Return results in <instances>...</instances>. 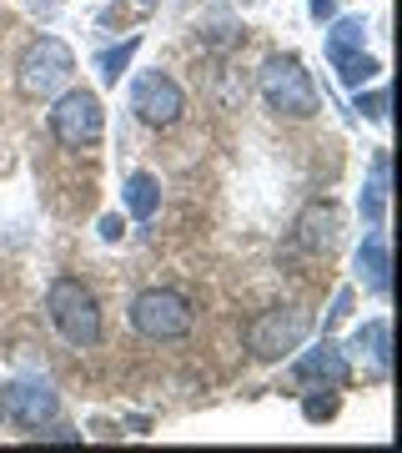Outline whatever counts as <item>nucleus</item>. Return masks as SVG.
<instances>
[{
  "instance_id": "nucleus-1",
  "label": "nucleus",
  "mask_w": 402,
  "mask_h": 453,
  "mask_svg": "<svg viewBox=\"0 0 402 453\" xmlns=\"http://www.w3.org/2000/svg\"><path fill=\"white\" fill-rule=\"evenodd\" d=\"M46 312H50V323H56V333H61L71 348H96L101 342V303L80 277H56V282H50Z\"/></svg>"
},
{
  "instance_id": "nucleus-6",
  "label": "nucleus",
  "mask_w": 402,
  "mask_h": 453,
  "mask_svg": "<svg viewBox=\"0 0 402 453\" xmlns=\"http://www.w3.org/2000/svg\"><path fill=\"white\" fill-rule=\"evenodd\" d=\"M50 131L61 146H96L106 131V111L91 91H61L56 111H50Z\"/></svg>"
},
{
  "instance_id": "nucleus-20",
  "label": "nucleus",
  "mask_w": 402,
  "mask_h": 453,
  "mask_svg": "<svg viewBox=\"0 0 402 453\" xmlns=\"http://www.w3.org/2000/svg\"><path fill=\"white\" fill-rule=\"evenodd\" d=\"M312 423H322V418H332L338 413V398H307V408H302Z\"/></svg>"
},
{
  "instance_id": "nucleus-25",
  "label": "nucleus",
  "mask_w": 402,
  "mask_h": 453,
  "mask_svg": "<svg viewBox=\"0 0 402 453\" xmlns=\"http://www.w3.org/2000/svg\"><path fill=\"white\" fill-rule=\"evenodd\" d=\"M0 418H5V388H0Z\"/></svg>"
},
{
  "instance_id": "nucleus-15",
  "label": "nucleus",
  "mask_w": 402,
  "mask_h": 453,
  "mask_svg": "<svg viewBox=\"0 0 402 453\" xmlns=\"http://www.w3.org/2000/svg\"><path fill=\"white\" fill-rule=\"evenodd\" d=\"M362 41H368V20H362V16H342L338 26H332V35H327V61L362 50Z\"/></svg>"
},
{
  "instance_id": "nucleus-7",
  "label": "nucleus",
  "mask_w": 402,
  "mask_h": 453,
  "mask_svg": "<svg viewBox=\"0 0 402 453\" xmlns=\"http://www.w3.org/2000/svg\"><path fill=\"white\" fill-rule=\"evenodd\" d=\"M131 111L141 116L146 127H177L181 111H186V96H181V86L171 81V76L141 71L136 86H131Z\"/></svg>"
},
{
  "instance_id": "nucleus-11",
  "label": "nucleus",
  "mask_w": 402,
  "mask_h": 453,
  "mask_svg": "<svg viewBox=\"0 0 402 453\" xmlns=\"http://www.w3.org/2000/svg\"><path fill=\"white\" fill-rule=\"evenodd\" d=\"M392 252H387V232L383 226H372L368 237H362V247H357V277L368 282L377 297H387V288H392Z\"/></svg>"
},
{
  "instance_id": "nucleus-19",
  "label": "nucleus",
  "mask_w": 402,
  "mask_h": 453,
  "mask_svg": "<svg viewBox=\"0 0 402 453\" xmlns=\"http://www.w3.org/2000/svg\"><path fill=\"white\" fill-rule=\"evenodd\" d=\"M347 312H353V288H342V292H338V303H332V312L322 318V327H338Z\"/></svg>"
},
{
  "instance_id": "nucleus-22",
  "label": "nucleus",
  "mask_w": 402,
  "mask_h": 453,
  "mask_svg": "<svg viewBox=\"0 0 402 453\" xmlns=\"http://www.w3.org/2000/svg\"><path fill=\"white\" fill-rule=\"evenodd\" d=\"M101 237H106V242H116V237H121V217H106V222H101Z\"/></svg>"
},
{
  "instance_id": "nucleus-8",
  "label": "nucleus",
  "mask_w": 402,
  "mask_h": 453,
  "mask_svg": "<svg viewBox=\"0 0 402 453\" xmlns=\"http://www.w3.org/2000/svg\"><path fill=\"white\" fill-rule=\"evenodd\" d=\"M292 378H297V383H307V388L332 393V388H347L353 363H347V353H342L332 338H322V342H312V348L292 363Z\"/></svg>"
},
{
  "instance_id": "nucleus-21",
  "label": "nucleus",
  "mask_w": 402,
  "mask_h": 453,
  "mask_svg": "<svg viewBox=\"0 0 402 453\" xmlns=\"http://www.w3.org/2000/svg\"><path fill=\"white\" fill-rule=\"evenodd\" d=\"M307 11H312L317 20H332L338 16V0H307Z\"/></svg>"
},
{
  "instance_id": "nucleus-10",
  "label": "nucleus",
  "mask_w": 402,
  "mask_h": 453,
  "mask_svg": "<svg viewBox=\"0 0 402 453\" xmlns=\"http://www.w3.org/2000/svg\"><path fill=\"white\" fill-rule=\"evenodd\" d=\"M338 232H342V217H338V207L332 202H312V207L297 217V247L302 252H332L338 247Z\"/></svg>"
},
{
  "instance_id": "nucleus-12",
  "label": "nucleus",
  "mask_w": 402,
  "mask_h": 453,
  "mask_svg": "<svg viewBox=\"0 0 402 453\" xmlns=\"http://www.w3.org/2000/svg\"><path fill=\"white\" fill-rule=\"evenodd\" d=\"M387 172H392V162H387V151H377L372 157V181L362 187V222L368 226H383V217H387Z\"/></svg>"
},
{
  "instance_id": "nucleus-14",
  "label": "nucleus",
  "mask_w": 402,
  "mask_h": 453,
  "mask_svg": "<svg viewBox=\"0 0 402 453\" xmlns=\"http://www.w3.org/2000/svg\"><path fill=\"white\" fill-rule=\"evenodd\" d=\"M126 211L136 217V222H151L161 211V187L151 172H131L126 177Z\"/></svg>"
},
{
  "instance_id": "nucleus-13",
  "label": "nucleus",
  "mask_w": 402,
  "mask_h": 453,
  "mask_svg": "<svg viewBox=\"0 0 402 453\" xmlns=\"http://www.w3.org/2000/svg\"><path fill=\"white\" fill-rule=\"evenodd\" d=\"M357 353H368L372 363H377V372H387V363H392V323L387 318H372V323L357 327V338H353Z\"/></svg>"
},
{
  "instance_id": "nucleus-2",
  "label": "nucleus",
  "mask_w": 402,
  "mask_h": 453,
  "mask_svg": "<svg viewBox=\"0 0 402 453\" xmlns=\"http://www.w3.org/2000/svg\"><path fill=\"white\" fill-rule=\"evenodd\" d=\"M192 323H196L192 303H186L181 292H171V288H146V292L131 297V327H136L141 338H151V342L186 338Z\"/></svg>"
},
{
  "instance_id": "nucleus-9",
  "label": "nucleus",
  "mask_w": 402,
  "mask_h": 453,
  "mask_svg": "<svg viewBox=\"0 0 402 453\" xmlns=\"http://www.w3.org/2000/svg\"><path fill=\"white\" fill-rule=\"evenodd\" d=\"M61 403H56V393L46 383H35V378H20L5 388V418H16L20 428H41V423H56Z\"/></svg>"
},
{
  "instance_id": "nucleus-5",
  "label": "nucleus",
  "mask_w": 402,
  "mask_h": 453,
  "mask_svg": "<svg viewBox=\"0 0 402 453\" xmlns=\"http://www.w3.org/2000/svg\"><path fill=\"white\" fill-rule=\"evenodd\" d=\"M307 333H312V318L302 308H267L247 323V348H252V357L272 363L282 353H297Z\"/></svg>"
},
{
  "instance_id": "nucleus-17",
  "label": "nucleus",
  "mask_w": 402,
  "mask_h": 453,
  "mask_svg": "<svg viewBox=\"0 0 402 453\" xmlns=\"http://www.w3.org/2000/svg\"><path fill=\"white\" fill-rule=\"evenodd\" d=\"M136 46H141V35H126L121 46H111V50H106V56L96 61L101 81H106V86H116V81H121V71L131 65V56H136Z\"/></svg>"
},
{
  "instance_id": "nucleus-16",
  "label": "nucleus",
  "mask_w": 402,
  "mask_h": 453,
  "mask_svg": "<svg viewBox=\"0 0 402 453\" xmlns=\"http://www.w3.org/2000/svg\"><path fill=\"white\" fill-rule=\"evenodd\" d=\"M338 76H342V86H353V91H362V86L372 81V76H377V71H383V65L372 61V56H362V50H353V56H338Z\"/></svg>"
},
{
  "instance_id": "nucleus-18",
  "label": "nucleus",
  "mask_w": 402,
  "mask_h": 453,
  "mask_svg": "<svg viewBox=\"0 0 402 453\" xmlns=\"http://www.w3.org/2000/svg\"><path fill=\"white\" fill-rule=\"evenodd\" d=\"M357 111L372 116V121H383V116H387V91H368V96L357 91Z\"/></svg>"
},
{
  "instance_id": "nucleus-3",
  "label": "nucleus",
  "mask_w": 402,
  "mask_h": 453,
  "mask_svg": "<svg viewBox=\"0 0 402 453\" xmlns=\"http://www.w3.org/2000/svg\"><path fill=\"white\" fill-rule=\"evenodd\" d=\"M262 96L282 116H317L322 111L317 86H312V76H307V65L297 56H272V61L262 65Z\"/></svg>"
},
{
  "instance_id": "nucleus-23",
  "label": "nucleus",
  "mask_w": 402,
  "mask_h": 453,
  "mask_svg": "<svg viewBox=\"0 0 402 453\" xmlns=\"http://www.w3.org/2000/svg\"><path fill=\"white\" fill-rule=\"evenodd\" d=\"M41 438H50V443H76L80 434H71V428H50V434H41Z\"/></svg>"
},
{
  "instance_id": "nucleus-24",
  "label": "nucleus",
  "mask_w": 402,
  "mask_h": 453,
  "mask_svg": "<svg viewBox=\"0 0 402 453\" xmlns=\"http://www.w3.org/2000/svg\"><path fill=\"white\" fill-rule=\"evenodd\" d=\"M131 11H136V16H146V11H151V5H156V0H126Z\"/></svg>"
},
{
  "instance_id": "nucleus-4",
  "label": "nucleus",
  "mask_w": 402,
  "mask_h": 453,
  "mask_svg": "<svg viewBox=\"0 0 402 453\" xmlns=\"http://www.w3.org/2000/svg\"><path fill=\"white\" fill-rule=\"evenodd\" d=\"M71 71H76L71 46H65L61 35H41V41H31L26 56H20V76L16 81H20L26 96H56V91L71 86Z\"/></svg>"
}]
</instances>
